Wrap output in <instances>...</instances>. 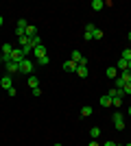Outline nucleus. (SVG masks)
<instances>
[{"instance_id":"f257e3e1","label":"nucleus","mask_w":131,"mask_h":146,"mask_svg":"<svg viewBox=\"0 0 131 146\" xmlns=\"http://www.w3.org/2000/svg\"><path fill=\"white\" fill-rule=\"evenodd\" d=\"M33 70H35V63H33L31 59H24L20 63V74H31Z\"/></svg>"},{"instance_id":"f03ea898","label":"nucleus","mask_w":131,"mask_h":146,"mask_svg":"<svg viewBox=\"0 0 131 146\" xmlns=\"http://www.w3.org/2000/svg\"><path fill=\"white\" fill-rule=\"evenodd\" d=\"M112 120H114V127L118 129V131H120V129H125V116H122L120 111H116V113H114Z\"/></svg>"},{"instance_id":"7ed1b4c3","label":"nucleus","mask_w":131,"mask_h":146,"mask_svg":"<svg viewBox=\"0 0 131 146\" xmlns=\"http://www.w3.org/2000/svg\"><path fill=\"white\" fill-rule=\"evenodd\" d=\"M46 55H48V50H46L44 44H39V46L33 48V57H35V59H42V57H46Z\"/></svg>"},{"instance_id":"20e7f679","label":"nucleus","mask_w":131,"mask_h":146,"mask_svg":"<svg viewBox=\"0 0 131 146\" xmlns=\"http://www.w3.org/2000/svg\"><path fill=\"white\" fill-rule=\"evenodd\" d=\"M70 59L74 61V63H79V66H85V63H87V59H85V57L81 55V52H79V50H72V55H70Z\"/></svg>"},{"instance_id":"39448f33","label":"nucleus","mask_w":131,"mask_h":146,"mask_svg":"<svg viewBox=\"0 0 131 146\" xmlns=\"http://www.w3.org/2000/svg\"><path fill=\"white\" fill-rule=\"evenodd\" d=\"M94 29H96V24H85V33H83V39H85V42H92Z\"/></svg>"},{"instance_id":"423d86ee","label":"nucleus","mask_w":131,"mask_h":146,"mask_svg":"<svg viewBox=\"0 0 131 146\" xmlns=\"http://www.w3.org/2000/svg\"><path fill=\"white\" fill-rule=\"evenodd\" d=\"M7 66V72L9 74H18L20 72V63H15V61H9V63H5Z\"/></svg>"},{"instance_id":"0eeeda50","label":"nucleus","mask_w":131,"mask_h":146,"mask_svg":"<svg viewBox=\"0 0 131 146\" xmlns=\"http://www.w3.org/2000/svg\"><path fill=\"white\" fill-rule=\"evenodd\" d=\"M105 74H107V79H114V81H116V79H118V68H116V66H109L105 70Z\"/></svg>"},{"instance_id":"6e6552de","label":"nucleus","mask_w":131,"mask_h":146,"mask_svg":"<svg viewBox=\"0 0 131 146\" xmlns=\"http://www.w3.org/2000/svg\"><path fill=\"white\" fill-rule=\"evenodd\" d=\"M76 68H79V63H74L72 59H68L63 63V70H66V72H76Z\"/></svg>"},{"instance_id":"1a4fd4ad","label":"nucleus","mask_w":131,"mask_h":146,"mask_svg":"<svg viewBox=\"0 0 131 146\" xmlns=\"http://www.w3.org/2000/svg\"><path fill=\"white\" fill-rule=\"evenodd\" d=\"M0 85L5 87V90H11V87H13V81H11V74H9V76H2V79H0Z\"/></svg>"},{"instance_id":"9d476101","label":"nucleus","mask_w":131,"mask_h":146,"mask_svg":"<svg viewBox=\"0 0 131 146\" xmlns=\"http://www.w3.org/2000/svg\"><path fill=\"white\" fill-rule=\"evenodd\" d=\"M26 37H31V39H33V37H37V29H35V24L26 26Z\"/></svg>"},{"instance_id":"9b49d317","label":"nucleus","mask_w":131,"mask_h":146,"mask_svg":"<svg viewBox=\"0 0 131 146\" xmlns=\"http://www.w3.org/2000/svg\"><path fill=\"white\" fill-rule=\"evenodd\" d=\"M100 107H112V96L103 94V96H100Z\"/></svg>"},{"instance_id":"f8f14e48","label":"nucleus","mask_w":131,"mask_h":146,"mask_svg":"<svg viewBox=\"0 0 131 146\" xmlns=\"http://www.w3.org/2000/svg\"><path fill=\"white\" fill-rule=\"evenodd\" d=\"M118 70H120V72H125V70H129V61H125L122 57H120V59H118Z\"/></svg>"},{"instance_id":"ddd939ff","label":"nucleus","mask_w":131,"mask_h":146,"mask_svg":"<svg viewBox=\"0 0 131 146\" xmlns=\"http://www.w3.org/2000/svg\"><path fill=\"white\" fill-rule=\"evenodd\" d=\"M26 83H29V87H31V90L39 87V81H37V76H29V81H26Z\"/></svg>"},{"instance_id":"4468645a","label":"nucleus","mask_w":131,"mask_h":146,"mask_svg":"<svg viewBox=\"0 0 131 146\" xmlns=\"http://www.w3.org/2000/svg\"><path fill=\"white\" fill-rule=\"evenodd\" d=\"M103 7H105V2H103V0H92V9H94V11H100Z\"/></svg>"},{"instance_id":"2eb2a0df","label":"nucleus","mask_w":131,"mask_h":146,"mask_svg":"<svg viewBox=\"0 0 131 146\" xmlns=\"http://www.w3.org/2000/svg\"><path fill=\"white\" fill-rule=\"evenodd\" d=\"M98 135H100V129L98 127H92V129H90V137H92V140H98Z\"/></svg>"},{"instance_id":"dca6fc26","label":"nucleus","mask_w":131,"mask_h":146,"mask_svg":"<svg viewBox=\"0 0 131 146\" xmlns=\"http://www.w3.org/2000/svg\"><path fill=\"white\" fill-rule=\"evenodd\" d=\"M76 76H83V79H85L87 76V66H79L76 68Z\"/></svg>"},{"instance_id":"f3484780","label":"nucleus","mask_w":131,"mask_h":146,"mask_svg":"<svg viewBox=\"0 0 131 146\" xmlns=\"http://www.w3.org/2000/svg\"><path fill=\"white\" fill-rule=\"evenodd\" d=\"M92 107H90V105H85V107H83V109H81V118H87V116H92Z\"/></svg>"},{"instance_id":"a211bd4d","label":"nucleus","mask_w":131,"mask_h":146,"mask_svg":"<svg viewBox=\"0 0 131 146\" xmlns=\"http://www.w3.org/2000/svg\"><path fill=\"white\" fill-rule=\"evenodd\" d=\"M18 42H20V46H22V48H24V46H29V44H31V37H18Z\"/></svg>"},{"instance_id":"6ab92c4d","label":"nucleus","mask_w":131,"mask_h":146,"mask_svg":"<svg viewBox=\"0 0 131 146\" xmlns=\"http://www.w3.org/2000/svg\"><path fill=\"white\" fill-rule=\"evenodd\" d=\"M112 105H114V107H116V109H120V107H122V98H120V96L112 98Z\"/></svg>"},{"instance_id":"aec40b11","label":"nucleus","mask_w":131,"mask_h":146,"mask_svg":"<svg viewBox=\"0 0 131 146\" xmlns=\"http://www.w3.org/2000/svg\"><path fill=\"white\" fill-rule=\"evenodd\" d=\"M120 76L125 79V83H131V70H125V72H120Z\"/></svg>"},{"instance_id":"412c9836","label":"nucleus","mask_w":131,"mask_h":146,"mask_svg":"<svg viewBox=\"0 0 131 146\" xmlns=\"http://www.w3.org/2000/svg\"><path fill=\"white\" fill-rule=\"evenodd\" d=\"M125 85H127V83H125V79H122V76H118V79H116V90H122Z\"/></svg>"},{"instance_id":"4be33fe9","label":"nucleus","mask_w":131,"mask_h":146,"mask_svg":"<svg viewBox=\"0 0 131 146\" xmlns=\"http://www.w3.org/2000/svg\"><path fill=\"white\" fill-rule=\"evenodd\" d=\"M92 39H103V31H100V29H94V33H92Z\"/></svg>"},{"instance_id":"5701e85b","label":"nucleus","mask_w":131,"mask_h":146,"mask_svg":"<svg viewBox=\"0 0 131 146\" xmlns=\"http://www.w3.org/2000/svg\"><path fill=\"white\" fill-rule=\"evenodd\" d=\"M122 59H125V61H131V48H125V50H122Z\"/></svg>"},{"instance_id":"b1692460","label":"nucleus","mask_w":131,"mask_h":146,"mask_svg":"<svg viewBox=\"0 0 131 146\" xmlns=\"http://www.w3.org/2000/svg\"><path fill=\"white\" fill-rule=\"evenodd\" d=\"M48 55H46V57H42V59H37V63H39V66H48Z\"/></svg>"},{"instance_id":"393cba45","label":"nucleus","mask_w":131,"mask_h":146,"mask_svg":"<svg viewBox=\"0 0 131 146\" xmlns=\"http://www.w3.org/2000/svg\"><path fill=\"white\" fill-rule=\"evenodd\" d=\"M122 94H125V96H127V94H131V83H127V85L122 87Z\"/></svg>"},{"instance_id":"a878e982","label":"nucleus","mask_w":131,"mask_h":146,"mask_svg":"<svg viewBox=\"0 0 131 146\" xmlns=\"http://www.w3.org/2000/svg\"><path fill=\"white\" fill-rule=\"evenodd\" d=\"M33 92V96H42V87H35V90H31Z\"/></svg>"},{"instance_id":"bb28decb","label":"nucleus","mask_w":131,"mask_h":146,"mask_svg":"<svg viewBox=\"0 0 131 146\" xmlns=\"http://www.w3.org/2000/svg\"><path fill=\"white\" fill-rule=\"evenodd\" d=\"M103 146H118V144H116V142H112V140H109V142H105V144H103Z\"/></svg>"},{"instance_id":"cd10ccee","label":"nucleus","mask_w":131,"mask_h":146,"mask_svg":"<svg viewBox=\"0 0 131 146\" xmlns=\"http://www.w3.org/2000/svg\"><path fill=\"white\" fill-rule=\"evenodd\" d=\"M87 146H100V144H98V142H96V140H92V142H90V144H87Z\"/></svg>"},{"instance_id":"c85d7f7f","label":"nucleus","mask_w":131,"mask_h":146,"mask_svg":"<svg viewBox=\"0 0 131 146\" xmlns=\"http://www.w3.org/2000/svg\"><path fill=\"white\" fill-rule=\"evenodd\" d=\"M2 24H5V18H2V15H0V26H2Z\"/></svg>"},{"instance_id":"c756f323","label":"nucleus","mask_w":131,"mask_h":146,"mask_svg":"<svg viewBox=\"0 0 131 146\" xmlns=\"http://www.w3.org/2000/svg\"><path fill=\"white\" fill-rule=\"evenodd\" d=\"M0 63H2V50H0Z\"/></svg>"},{"instance_id":"7c9ffc66","label":"nucleus","mask_w":131,"mask_h":146,"mask_svg":"<svg viewBox=\"0 0 131 146\" xmlns=\"http://www.w3.org/2000/svg\"><path fill=\"white\" fill-rule=\"evenodd\" d=\"M127 113H129V116H131V107H129V111H127Z\"/></svg>"},{"instance_id":"2f4dec72","label":"nucleus","mask_w":131,"mask_h":146,"mask_svg":"<svg viewBox=\"0 0 131 146\" xmlns=\"http://www.w3.org/2000/svg\"><path fill=\"white\" fill-rule=\"evenodd\" d=\"M129 42H131V31H129Z\"/></svg>"},{"instance_id":"473e14b6","label":"nucleus","mask_w":131,"mask_h":146,"mask_svg":"<svg viewBox=\"0 0 131 146\" xmlns=\"http://www.w3.org/2000/svg\"><path fill=\"white\" fill-rule=\"evenodd\" d=\"M53 146H63V144H53Z\"/></svg>"},{"instance_id":"72a5a7b5","label":"nucleus","mask_w":131,"mask_h":146,"mask_svg":"<svg viewBox=\"0 0 131 146\" xmlns=\"http://www.w3.org/2000/svg\"><path fill=\"white\" fill-rule=\"evenodd\" d=\"M129 70H131V61H129Z\"/></svg>"},{"instance_id":"f704fd0d","label":"nucleus","mask_w":131,"mask_h":146,"mask_svg":"<svg viewBox=\"0 0 131 146\" xmlns=\"http://www.w3.org/2000/svg\"><path fill=\"white\" fill-rule=\"evenodd\" d=\"M125 146H131V142H129V144H125Z\"/></svg>"}]
</instances>
